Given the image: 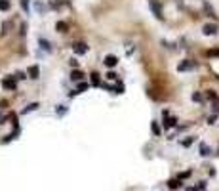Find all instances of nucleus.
I'll use <instances>...</instances> for the list:
<instances>
[{"mask_svg": "<svg viewBox=\"0 0 219 191\" xmlns=\"http://www.w3.org/2000/svg\"><path fill=\"white\" fill-rule=\"evenodd\" d=\"M149 6H151V10L154 12V15H156L158 19L164 17V15H162V10H160V4H158V0H149Z\"/></svg>", "mask_w": 219, "mask_h": 191, "instance_id": "f257e3e1", "label": "nucleus"}, {"mask_svg": "<svg viewBox=\"0 0 219 191\" xmlns=\"http://www.w3.org/2000/svg\"><path fill=\"white\" fill-rule=\"evenodd\" d=\"M194 67H196V63H194V61L185 59L183 63H179V65H177V71H190V69H194Z\"/></svg>", "mask_w": 219, "mask_h": 191, "instance_id": "f03ea898", "label": "nucleus"}, {"mask_svg": "<svg viewBox=\"0 0 219 191\" xmlns=\"http://www.w3.org/2000/svg\"><path fill=\"white\" fill-rule=\"evenodd\" d=\"M103 63H105L107 67H111V69H112V67H116V65H118V57H116V56H112V54H109V56H105Z\"/></svg>", "mask_w": 219, "mask_h": 191, "instance_id": "7ed1b4c3", "label": "nucleus"}, {"mask_svg": "<svg viewBox=\"0 0 219 191\" xmlns=\"http://www.w3.org/2000/svg\"><path fill=\"white\" fill-rule=\"evenodd\" d=\"M162 115L166 117V118H164V128H172V126H175L177 118H174V117H168V111H164Z\"/></svg>", "mask_w": 219, "mask_h": 191, "instance_id": "20e7f679", "label": "nucleus"}, {"mask_svg": "<svg viewBox=\"0 0 219 191\" xmlns=\"http://www.w3.org/2000/svg\"><path fill=\"white\" fill-rule=\"evenodd\" d=\"M2 86H4L6 90H15V88H17V84H15V79H12V77H6V79L2 80Z\"/></svg>", "mask_w": 219, "mask_h": 191, "instance_id": "39448f33", "label": "nucleus"}, {"mask_svg": "<svg viewBox=\"0 0 219 191\" xmlns=\"http://www.w3.org/2000/svg\"><path fill=\"white\" fill-rule=\"evenodd\" d=\"M86 52H88V44H84V42H78V44L75 46V54L82 56V54H86Z\"/></svg>", "mask_w": 219, "mask_h": 191, "instance_id": "423d86ee", "label": "nucleus"}, {"mask_svg": "<svg viewBox=\"0 0 219 191\" xmlns=\"http://www.w3.org/2000/svg\"><path fill=\"white\" fill-rule=\"evenodd\" d=\"M38 44H40V48H44V50H46L48 54H50V52H52V44H50V42H48L46 38H42V36H40V38H38Z\"/></svg>", "mask_w": 219, "mask_h": 191, "instance_id": "0eeeda50", "label": "nucleus"}, {"mask_svg": "<svg viewBox=\"0 0 219 191\" xmlns=\"http://www.w3.org/2000/svg\"><path fill=\"white\" fill-rule=\"evenodd\" d=\"M202 31H204V35H215V33H217V27L211 25V23H208V25L202 27Z\"/></svg>", "mask_w": 219, "mask_h": 191, "instance_id": "6e6552de", "label": "nucleus"}, {"mask_svg": "<svg viewBox=\"0 0 219 191\" xmlns=\"http://www.w3.org/2000/svg\"><path fill=\"white\" fill-rule=\"evenodd\" d=\"M29 77H31V79H34V80H36V79L40 77V71H38V65H33V67H29Z\"/></svg>", "mask_w": 219, "mask_h": 191, "instance_id": "1a4fd4ad", "label": "nucleus"}, {"mask_svg": "<svg viewBox=\"0 0 219 191\" xmlns=\"http://www.w3.org/2000/svg\"><path fill=\"white\" fill-rule=\"evenodd\" d=\"M36 109H38V103L34 101V103H29V105H27L25 109L21 111V113H23V115H27V113H33V111H36Z\"/></svg>", "mask_w": 219, "mask_h": 191, "instance_id": "9d476101", "label": "nucleus"}, {"mask_svg": "<svg viewBox=\"0 0 219 191\" xmlns=\"http://www.w3.org/2000/svg\"><path fill=\"white\" fill-rule=\"evenodd\" d=\"M168 187L169 189H177V187H181V180L177 178V180H169L168 182Z\"/></svg>", "mask_w": 219, "mask_h": 191, "instance_id": "9b49d317", "label": "nucleus"}, {"mask_svg": "<svg viewBox=\"0 0 219 191\" xmlns=\"http://www.w3.org/2000/svg\"><path fill=\"white\" fill-rule=\"evenodd\" d=\"M82 77H84V73H82V71H72V73H70V79L72 80H82Z\"/></svg>", "mask_w": 219, "mask_h": 191, "instance_id": "f8f14e48", "label": "nucleus"}, {"mask_svg": "<svg viewBox=\"0 0 219 191\" xmlns=\"http://www.w3.org/2000/svg\"><path fill=\"white\" fill-rule=\"evenodd\" d=\"M210 153H211V149L206 145V143H200V155H202V157H208Z\"/></svg>", "mask_w": 219, "mask_h": 191, "instance_id": "ddd939ff", "label": "nucleus"}, {"mask_svg": "<svg viewBox=\"0 0 219 191\" xmlns=\"http://www.w3.org/2000/svg\"><path fill=\"white\" fill-rule=\"evenodd\" d=\"M55 29H57L59 33H67V23H65V21H57V23H55Z\"/></svg>", "mask_w": 219, "mask_h": 191, "instance_id": "4468645a", "label": "nucleus"}, {"mask_svg": "<svg viewBox=\"0 0 219 191\" xmlns=\"http://www.w3.org/2000/svg\"><path fill=\"white\" fill-rule=\"evenodd\" d=\"M91 84L93 86H99V73H95V71L91 73Z\"/></svg>", "mask_w": 219, "mask_h": 191, "instance_id": "2eb2a0df", "label": "nucleus"}, {"mask_svg": "<svg viewBox=\"0 0 219 191\" xmlns=\"http://www.w3.org/2000/svg\"><path fill=\"white\" fill-rule=\"evenodd\" d=\"M55 113H57L59 117H63V115L67 113V107H65V105H57V107H55Z\"/></svg>", "mask_w": 219, "mask_h": 191, "instance_id": "dca6fc26", "label": "nucleus"}, {"mask_svg": "<svg viewBox=\"0 0 219 191\" xmlns=\"http://www.w3.org/2000/svg\"><path fill=\"white\" fill-rule=\"evenodd\" d=\"M0 10H2V12L10 10V2H8V0H0Z\"/></svg>", "mask_w": 219, "mask_h": 191, "instance_id": "f3484780", "label": "nucleus"}, {"mask_svg": "<svg viewBox=\"0 0 219 191\" xmlns=\"http://www.w3.org/2000/svg\"><path fill=\"white\" fill-rule=\"evenodd\" d=\"M204 10L208 12V15H210V17H215V14H213V10L210 8V4H208V2H204Z\"/></svg>", "mask_w": 219, "mask_h": 191, "instance_id": "a211bd4d", "label": "nucleus"}, {"mask_svg": "<svg viewBox=\"0 0 219 191\" xmlns=\"http://www.w3.org/2000/svg\"><path fill=\"white\" fill-rule=\"evenodd\" d=\"M153 132H154V136H160V128H158V124H156V121H153Z\"/></svg>", "mask_w": 219, "mask_h": 191, "instance_id": "6ab92c4d", "label": "nucleus"}, {"mask_svg": "<svg viewBox=\"0 0 219 191\" xmlns=\"http://www.w3.org/2000/svg\"><path fill=\"white\" fill-rule=\"evenodd\" d=\"M204 189H206V182H200L196 187H194V191H204Z\"/></svg>", "mask_w": 219, "mask_h": 191, "instance_id": "aec40b11", "label": "nucleus"}, {"mask_svg": "<svg viewBox=\"0 0 219 191\" xmlns=\"http://www.w3.org/2000/svg\"><path fill=\"white\" fill-rule=\"evenodd\" d=\"M21 8L25 12H29V0H21Z\"/></svg>", "mask_w": 219, "mask_h": 191, "instance_id": "412c9836", "label": "nucleus"}, {"mask_svg": "<svg viewBox=\"0 0 219 191\" xmlns=\"http://www.w3.org/2000/svg\"><path fill=\"white\" fill-rule=\"evenodd\" d=\"M192 101H202V96L194 92V94H192Z\"/></svg>", "mask_w": 219, "mask_h": 191, "instance_id": "4be33fe9", "label": "nucleus"}, {"mask_svg": "<svg viewBox=\"0 0 219 191\" xmlns=\"http://www.w3.org/2000/svg\"><path fill=\"white\" fill-rule=\"evenodd\" d=\"M86 88H88V84H86V82H82V84H80V86H78V90H76V92H78V94H80V92H84V90H86Z\"/></svg>", "mask_w": 219, "mask_h": 191, "instance_id": "5701e85b", "label": "nucleus"}, {"mask_svg": "<svg viewBox=\"0 0 219 191\" xmlns=\"http://www.w3.org/2000/svg\"><path fill=\"white\" fill-rule=\"evenodd\" d=\"M208 98H210V100H217V94L210 90V92H208Z\"/></svg>", "mask_w": 219, "mask_h": 191, "instance_id": "b1692460", "label": "nucleus"}, {"mask_svg": "<svg viewBox=\"0 0 219 191\" xmlns=\"http://www.w3.org/2000/svg\"><path fill=\"white\" fill-rule=\"evenodd\" d=\"M107 79H109V80H116V75L111 71V73H107Z\"/></svg>", "mask_w": 219, "mask_h": 191, "instance_id": "393cba45", "label": "nucleus"}, {"mask_svg": "<svg viewBox=\"0 0 219 191\" xmlns=\"http://www.w3.org/2000/svg\"><path fill=\"white\" fill-rule=\"evenodd\" d=\"M208 56H215V57H219V50H210Z\"/></svg>", "mask_w": 219, "mask_h": 191, "instance_id": "a878e982", "label": "nucleus"}, {"mask_svg": "<svg viewBox=\"0 0 219 191\" xmlns=\"http://www.w3.org/2000/svg\"><path fill=\"white\" fill-rule=\"evenodd\" d=\"M215 121H217V117H215V115H211V117H210V118H208V124H213V123H215Z\"/></svg>", "mask_w": 219, "mask_h": 191, "instance_id": "bb28decb", "label": "nucleus"}, {"mask_svg": "<svg viewBox=\"0 0 219 191\" xmlns=\"http://www.w3.org/2000/svg\"><path fill=\"white\" fill-rule=\"evenodd\" d=\"M192 139H194V138H189V139H185V141H183V145H185V147H189L190 143H192Z\"/></svg>", "mask_w": 219, "mask_h": 191, "instance_id": "cd10ccee", "label": "nucleus"}, {"mask_svg": "<svg viewBox=\"0 0 219 191\" xmlns=\"http://www.w3.org/2000/svg\"><path fill=\"white\" fill-rule=\"evenodd\" d=\"M69 63H70V67H78V61H76V59H70Z\"/></svg>", "mask_w": 219, "mask_h": 191, "instance_id": "c85d7f7f", "label": "nucleus"}, {"mask_svg": "<svg viewBox=\"0 0 219 191\" xmlns=\"http://www.w3.org/2000/svg\"><path fill=\"white\" fill-rule=\"evenodd\" d=\"M4 121H6V117H4V115H0V124H4Z\"/></svg>", "mask_w": 219, "mask_h": 191, "instance_id": "c756f323", "label": "nucleus"}]
</instances>
